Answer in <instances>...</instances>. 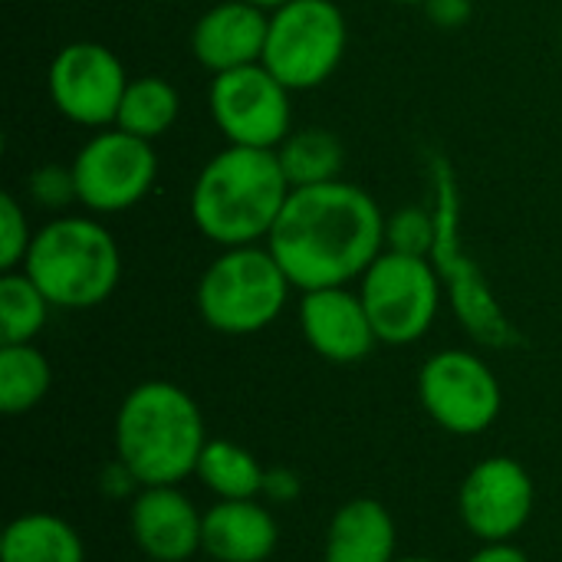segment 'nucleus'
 <instances>
[{
	"label": "nucleus",
	"instance_id": "4468645a",
	"mask_svg": "<svg viewBox=\"0 0 562 562\" xmlns=\"http://www.w3.org/2000/svg\"><path fill=\"white\" fill-rule=\"evenodd\" d=\"M300 329L306 346L336 366H356L372 356L379 336L359 293L346 286L310 290L300 300Z\"/></svg>",
	"mask_w": 562,
	"mask_h": 562
},
{
	"label": "nucleus",
	"instance_id": "b1692460",
	"mask_svg": "<svg viewBox=\"0 0 562 562\" xmlns=\"http://www.w3.org/2000/svg\"><path fill=\"white\" fill-rule=\"evenodd\" d=\"M49 310L53 303L23 270L3 273L0 277V346L33 342L43 333Z\"/></svg>",
	"mask_w": 562,
	"mask_h": 562
},
{
	"label": "nucleus",
	"instance_id": "412c9836",
	"mask_svg": "<svg viewBox=\"0 0 562 562\" xmlns=\"http://www.w3.org/2000/svg\"><path fill=\"white\" fill-rule=\"evenodd\" d=\"M277 158L290 188H313V184L339 181L346 165V148L329 128H300L280 142Z\"/></svg>",
	"mask_w": 562,
	"mask_h": 562
},
{
	"label": "nucleus",
	"instance_id": "5701e85b",
	"mask_svg": "<svg viewBox=\"0 0 562 562\" xmlns=\"http://www.w3.org/2000/svg\"><path fill=\"white\" fill-rule=\"evenodd\" d=\"M53 385V369L33 342L0 346V412L26 415L33 412Z\"/></svg>",
	"mask_w": 562,
	"mask_h": 562
},
{
	"label": "nucleus",
	"instance_id": "f8f14e48",
	"mask_svg": "<svg viewBox=\"0 0 562 562\" xmlns=\"http://www.w3.org/2000/svg\"><path fill=\"white\" fill-rule=\"evenodd\" d=\"M46 89L63 119L82 128H109L115 125L122 95L128 89V76L122 59L92 40L66 43L46 72Z\"/></svg>",
	"mask_w": 562,
	"mask_h": 562
},
{
	"label": "nucleus",
	"instance_id": "6e6552de",
	"mask_svg": "<svg viewBox=\"0 0 562 562\" xmlns=\"http://www.w3.org/2000/svg\"><path fill=\"white\" fill-rule=\"evenodd\" d=\"M445 283L431 257L382 250L359 280V296L379 342L412 346L438 319Z\"/></svg>",
	"mask_w": 562,
	"mask_h": 562
},
{
	"label": "nucleus",
	"instance_id": "c85d7f7f",
	"mask_svg": "<svg viewBox=\"0 0 562 562\" xmlns=\"http://www.w3.org/2000/svg\"><path fill=\"white\" fill-rule=\"evenodd\" d=\"M263 497L273 501V504H286V501H296L300 497V477L286 468H273L267 471L263 477Z\"/></svg>",
	"mask_w": 562,
	"mask_h": 562
},
{
	"label": "nucleus",
	"instance_id": "2eb2a0df",
	"mask_svg": "<svg viewBox=\"0 0 562 562\" xmlns=\"http://www.w3.org/2000/svg\"><path fill=\"white\" fill-rule=\"evenodd\" d=\"M128 530L148 560L184 562L201 553L204 514L178 487H142L132 501Z\"/></svg>",
	"mask_w": 562,
	"mask_h": 562
},
{
	"label": "nucleus",
	"instance_id": "ddd939ff",
	"mask_svg": "<svg viewBox=\"0 0 562 562\" xmlns=\"http://www.w3.org/2000/svg\"><path fill=\"white\" fill-rule=\"evenodd\" d=\"M537 487L527 468L514 458H484L468 471L458 491L464 527L484 543H510L533 517Z\"/></svg>",
	"mask_w": 562,
	"mask_h": 562
},
{
	"label": "nucleus",
	"instance_id": "c756f323",
	"mask_svg": "<svg viewBox=\"0 0 562 562\" xmlns=\"http://www.w3.org/2000/svg\"><path fill=\"white\" fill-rule=\"evenodd\" d=\"M468 562H530V557L514 543H484Z\"/></svg>",
	"mask_w": 562,
	"mask_h": 562
},
{
	"label": "nucleus",
	"instance_id": "7c9ffc66",
	"mask_svg": "<svg viewBox=\"0 0 562 562\" xmlns=\"http://www.w3.org/2000/svg\"><path fill=\"white\" fill-rule=\"evenodd\" d=\"M247 3H254V7H260V10H267V13H273V10L286 7L290 0H247Z\"/></svg>",
	"mask_w": 562,
	"mask_h": 562
},
{
	"label": "nucleus",
	"instance_id": "39448f33",
	"mask_svg": "<svg viewBox=\"0 0 562 562\" xmlns=\"http://www.w3.org/2000/svg\"><path fill=\"white\" fill-rule=\"evenodd\" d=\"M431 207L438 221L435 247H431V263L448 286V300L461 326L468 329L471 339H477L487 349H514L524 346L520 329L507 319L504 306L497 303L484 270L477 260L468 254L464 237H461V188L458 175L448 155L435 151L431 155Z\"/></svg>",
	"mask_w": 562,
	"mask_h": 562
},
{
	"label": "nucleus",
	"instance_id": "f257e3e1",
	"mask_svg": "<svg viewBox=\"0 0 562 562\" xmlns=\"http://www.w3.org/2000/svg\"><path fill=\"white\" fill-rule=\"evenodd\" d=\"M267 247L293 290L346 286L349 280H362L385 250V214L369 191L342 178L293 188Z\"/></svg>",
	"mask_w": 562,
	"mask_h": 562
},
{
	"label": "nucleus",
	"instance_id": "0eeeda50",
	"mask_svg": "<svg viewBox=\"0 0 562 562\" xmlns=\"http://www.w3.org/2000/svg\"><path fill=\"white\" fill-rule=\"evenodd\" d=\"M346 43V16L333 0H290L270 13L260 63L290 92H306L323 86L339 69Z\"/></svg>",
	"mask_w": 562,
	"mask_h": 562
},
{
	"label": "nucleus",
	"instance_id": "aec40b11",
	"mask_svg": "<svg viewBox=\"0 0 562 562\" xmlns=\"http://www.w3.org/2000/svg\"><path fill=\"white\" fill-rule=\"evenodd\" d=\"M194 477L217 497V501H254L263 494V464L240 445L211 438L201 451Z\"/></svg>",
	"mask_w": 562,
	"mask_h": 562
},
{
	"label": "nucleus",
	"instance_id": "393cba45",
	"mask_svg": "<svg viewBox=\"0 0 562 562\" xmlns=\"http://www.w3.org/2000/svg\"><path fill=\"white\" fill-rule=\"evenodd\" d=\"M435 234H438L435 207L405 204L402 211L385 217V250L428 257L431 247H435Z\"/></svg>",
	"mask_w": 562,
	"mask_h": 562
},
{
	"label": "nucleus",
	"instance_id": "7ed1b4c3",
	"mask_svg": "<svg viewBox=\"0 0 562 562\" xmlns=\"http://www.w3.org/2000/svg\"><path fill=\"white\" fill-rule=\"evenodd\" d=\"M198 402L175 382L135 385L115 415V458L142 487H178L198 471L207 445Z\"/></svg>",
	"mask_w": 562,
	"mask_h": 562
},
{
	"label": "nucleus",
	"instance_id": "f03ea898",
	"mask_svg": "<svg viewBox=\"0 0 562 562\" xmlns=\"http://www.w3.org/2000/svg\"><path fill=\"white\" fill-rule=\"evenodd\" d=\"M290 191L277 148L227 145L194 178L191 221L224 250L267 244Z\"/></svg>",
	"mask_w": 562,
	"mask_h": 562
},
{
	"label": "nucleus",
	"instance_id": "6ab92c4d",
	"mask_svg": "<svg viewBox=\"0 0 562 562\" xmlns=\"http://www.w3.org/2000/svg\"><path fill=\"white\" fill-rule=\"evenodd\" d=\"M0 562H86V547L69 520L33 510L7 524Z\"/></svg>",
	"mask_w": 562,
	"mask_h": 562
},
{
	"label": "nucleus",
	"instance_id": "473e14b6",
	"mask_svg": "<svg viewBox=\"0 0 562 562\" xmlns=\"http://www.w3.org/2000/svg\"><path fill=\"white\" fill-rule=\"evenodd\" d=\"M392 3H402V7H415V3H428V0H392Z\"/></svg>",
	"mask_w": 562,
	"mask_h": 562
},
{
	"label": "nucleus",
	"instance_id": "9b49d317",
	"mask_svg": "<svg viewBox=\"0 0 562 562\" xmlns=\"http://www.w3.org/2000/svg\"><path fill=\"white\" fill-rule=\"evenodd\" d=\"M207 105L227 145L280 148L293 132L290 89L263 63L217 72L207 89Z\"/></svg>",
	"mask_w": 562,
	"mask_h": 562
},
{
	"label": "nucleus",
	"instance_id": "2f4dec72",
	"mask_svg": "<svg viewBox=\"0 0 562 562\" xmlns=\"http://www.w3.org/2000/svg\"><path fill=\"white\" fill-rule=\"evenodd\" d=\"M395 562H441V560H431V557H398Z\"/></svg>",
	"mask_w": 562,
	"mask_h": 562
},
{
	"label": "nucleus",
	"instance_id": "cd10ccee",
	"mask_svg": "<svg viewBox=\"0 0 562 562\" xmlns=\"http://www.w3.org/2000/svg\"><path fill=\"white\" fill-rule=\"evenodd\" d=\"M425 7H428V16L445 30L464 26L474 13V0H428Z\"/></svg>",
	"mask_w": 562,
	"mask_h": 562
},
{
	"label": "nucleus",
	"instance_id": "4be33fe9",
	"mask_svg": "<svg viewBox=\"0 0 562 562\" xmlns=\"http://www.w3.org/2000/svg\"><path fill=\"white\" fill-rule=\"evenodd\" d=\"M178 112H181V99L168 79L138 76V79H128V89H125L119 115H115V128H122L135 138L155 142L178 122Z\"/></svg>",
	"mask_w": 562,
	"mask_h": 562
},
{
	"label": "nucleus",
	"instance_id": "a878e982",
	"mask_svg": "<svg viewBox=\"0 0 562 562\" xmlns=\"http://www.w3.org/2000/svg\"><path fill=\"white\" fill-rule=\"evenodd\" d=\"M33 234L36 231H30V217H26L23 204L13 194H3L0 198V270L3 273L23 267Z\"/></svg>",
	"mask_w": 562,
	"mask_h": 562
},
{
	"label": "nucleus",
	"instance_id": "20e7f679",
	"mask_svg": "<svg viewBox=\"0 0 562 562\" xmlns=\"http://www.w3.org/2000/svg\"><path fill=\"white\" fill-rule=\"evenodd\" d=\"M20 270L43 290L53 310H92L115 293L122 254L105 224L63 214L33 234Z\"/></svg>",
	"mask_w": 562,
	"mask_h": 562
},
{
	"label": "nucleus",
	"instance_id": "f3484780",
	"mask_svg": "<svg viewBox=\"0 0 562 562\" xmlns=\"http://www.w3.org/2000/svg\"><path fill=\"white\" fill-rule=\"evenodd\" d=\"M280 543L273 514L254 501H217L204 510L201 553L214 562H267Z\"/></svg>",
	"mask_w": 562,
	"mask_h": 562
},
{
	"label": "nucleus",
	"instance_id": "1a4fd4ad",
	"mask_svg": "<svg viewBox=\"0 0 562 562\" xmlns=\"http://www.w3.org/2000/svg\"><path fill=\"white\" fill-rule=\"evenodd\" d=\"M69 168L76 201L82 207L92 214H122L151 191L158 178V155L151 142L109 125L76 151Z\"/></svg>",
	"mask_w": 562,
	"mask_h": 562
},
{
	"label": "nucleus",
	"instance_id": "a211bd4d",
	"mask_svg": "<svg viewBox=\"0 0 562 562\" xmlns=\"http://www.w3.org/2000/svg\"><path fill=\"white\" fill-rule=\"evenodd\" d=\"M398 530L385 504L359 497L342 504L326 530L323 562H395Z\"/></svg>",
	"mask_w": 562,
	"mask_h": 562
},
{
	"label": "nucleus",
	"instance_id": "9d476101",
	"mask_svg": "<svg viewBox=\"0 0 562 562\" xmlns=\"http://www.w3.org/2000/svg\"><path fill=\"white\" fill-rule=\"evenodd\" d=\"M418 398L431 422L458 438L487 431L504 408L494 369L468 349L435 352L418 372Z\"/></svg>",
	"mask_w": 562,
	"mask_h": 562
},
{
	"label": "nucleus",
	"instance_id": "423d86ee",
	"mask_svg": "<svg viewBox=\"0 0 562 562\" xmlns=\"http://www.w3.org/2000/svg\"><path fill=\"white\" fill-rule=\"evenodd\" d=\"M290 277L267 244L227 247L198 280V313L224 336H254L277 323L290 300Z\"/></svg>",
	"mask_w": 562,
	"mask_h": 562
},
{
	"label": "nucleus",
	"instance_id": "dca6fc26",
	"mask_svg": "<svg viewBox=\"0 0 562 562\" xmlns=\"http://www.w3.org/2000/svg\"><path fill=\"white\" fill-rule=\"evenodd\" d=\"M270 13L247 0H221L191 30V53L211 72H231L263 59Z\"/></svg>",
	"mask_w": 562,
	"mask_h": 562
},
{
	"label": "nucleus",
	"instance_id": "bb28decb",
	"mask_svg": "<svg viewBox=\"0 0 562 562\" xmlns=\"http://www.w3.org/2000/svg\"><path fill=\"white\" fill-rule=\"evenodd\" d=\"M30 198L40 207H66L69 201H76V181H72V168H59V165H43L30 175L26 181Z\"/></svg>",
	"mask_w": 562,
	"mask_h": 562
}]
</instances>
